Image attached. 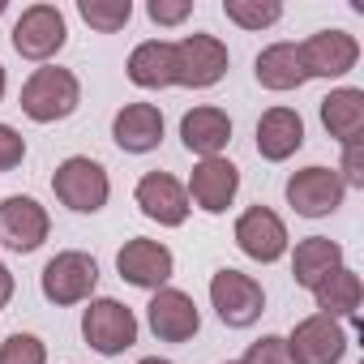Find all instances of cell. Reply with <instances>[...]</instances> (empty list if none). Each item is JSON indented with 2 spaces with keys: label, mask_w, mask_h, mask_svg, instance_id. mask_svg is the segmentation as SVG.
<instances>
[{
  "label": "cell",
  "mask_w": 364,
  "mask_h": 364,
  "mask_svg": "<svg viewBox=\"0 0 364 364\" xmlns=\"http://www.w3.org/2000/svg\"><path fill=\"white\" fill-rule=\"evenodd\" d=\"M146 14H150V22H159V26H180V22L193 14V0H150Z\"/></svg>",
  "instance_id": "f1b7e54d"
},
{
  "label": "cell",
  "mask_w": 364,
  "mask_h": 364,
  "mask_svg": "<svg viewBox=\"0 0 364 364\" xmlns=\"http://www.w3.org/2000/svg\"><path fill=\"white\" fill-rule=\"evenodd\" d=\"M52 232L48 210L35 198H5L0 202V245H9L14 253H35Z\"/></svg>",
  "instance_id": "9a60e30c"
},
{
  "label": "cell",
  "mask_w": 364,
  "mask_h": 364,
  "mask_svg": "<svg viewBox=\"0 0 364 364\" xmlns=\"http://www.w3.org/2000/svg\"><path fill=\"white\" fill-rule=\"evenodd\" d=\"M321 124L334 141H360L364 133V90L355 86H338L321 99Z\"/></svg>",
  "instance_id": "44dd1931"
},
{
  "label": "cell",
  "mask_w": 364,
  "mask_h": 364,
  "mask_svg": "<svg viewBox=\"0 0 364 364\" xmlns=\"http://www.w3.org/2000/svg\"><path fill=\"white\" fill-rule=\"evenodd\" d=\"M82 338L99 355H120L137 343V317L120 300H90V309L82 313Z\"/></svg>",
  "instance_id": "8992f818"
},
{
  "label": "cell",
  "mask_w": 364,
  "mask_h": 364,
  "mask_svg": "<svg viewBox=\"0 0 364 364\" xmlns=\"http://www.w3.org/2000/svg\"><path fill=\"white\" fill-rule=\"evenodd\" d=\"M116 270H120L124 283L146 287V291H159V287H167V279H171V270H176V257H171L167 245L137 236V240H129V245L116 253Z\"/></svg>",
  "instance_id": "5bb4252c"
},
{
  "label": "cell",
  "mask_w": 364,
  "mask_h": 364,
  "mask_svg": "<svg viewBox=\"0 0 364 364\" xmlns=\"http://www.w3.org/2000/svg\"><path fill=\"white\" fill-rule=\"evenodd\" d=\"M0 14H5V0H0Z\"/></svg>",
  "instance_id": "e575fe53"
},
{
  "label": "cell",
  "mask_w": 364,
  "mask_h": 364,
  "mask_svg": "<svg viewBox=\"0 0 364 364\" xmlns=\"http://www.w3.org/2000/svg\"><path fill=\"white\" fill-rule=\"evenodd\" d=\"M253 73H257V82H262L266 90H279V95H283V90H300V86L309 82L296 43H270V48H262L257 60H253Z\"/></svg>",
  "instance_id": "7402d4cb"
},
{
  "label": "cell",
  "mask_w": 364,
  "mask_h": 364,
  "mask_svg": "<svg viewBox=\"0 0 364 364\" xmlns=\"http://www.w3.org/2000/svg\"><path fill=\"white\" fill-rule=\"evenodd\" d=\"M236 245H240L245 257L270 266V262H279L287 253V228L270 206H249L236 219Z\"/></svg>",
  "instance_id": "4fadbf2b"
},
{
  "label": "cell",
  "mask_w": 364,
  "mask_h": 364,
  "mask_svg": "<svg viewBox=\"0 0 364 364\" xmlns=\"http://www.w3.org/2000/svg\"><path fill=\"white\" fill-rule=\"evenodd\" d=\"M0 364H48V347L35 334H9L0 343Z\"/></svg>",
  "instance_id": "4316f807"
},
{
  "label": "cell",
  "mask_w": 364,
  "mask_h": 364,
  "mask_svg": "<svg viewBox=\"0 0 364 364\" xmlns=\"http://www.w3.org/2000/svg\"><path fill=\"white\" fill-rule=\"evenodd\" d=\"M112 137L129 154H146L163 141V112L154 103H124L112 120Z\"/></svg>",
  "instance_id": "e0dca14e"
},
{
  "label": "cell",
  "mask_w": 364,
  "mask_h": 364,
  "mask_svg": "<svg viewBox=\"0 0 364 364\" xmlns=\"http://www.w3.org/2000/svg\"><path fill=\"white\" fill-rule=\"evenodd\" d=\"M338 180H343V189H364V154H360V141H347L343 146Z\"/></svg>",
  "instance_id": "4dcf8cb0"
},
{
  "label": "cell",
  "mask_w": 364,
  "mask_h": 364,
  "mask_svg": "<svg viewBox=\"0 0 364 364\" xmlns=\"http://www.w3.org/2000/svg\"><path fill=\"white\" fill-rule=\"evenodd\" d=\"M343 266V249L334 245V240H326V236H309V240H300L296 245V253H291V274H296V283L300 287H317L330 270H338Z\"/></svg>",
  "instance_id": "cb8c5ba5"
},
{
  "label": "cell",
  "mask_w": 364,
  "mask_h": 364,
  "mask_svg": "<svg viewBox=\"0 0 364 364\" xmlns=\"http://www.w3.org/2000/svg\"><path fill=\"white\" fill-rule=\"evenodd\" d=\"M223 14L240 31H266L283 18V5L279 0H223Z\"/></svg>",
  "instance_id": "484cf974"
},
{
  "label": "cell",
  "mask_w": 364,
  "mask_h": 364,
  "mask_svg": "<svg viewBox=\"0 0 364 364\" xmlns=\"http://www.w3.org/2000/svg\"><path fill=\"white\" fill-rule=\"evenodd\" d=\"M300 146H304V120H300V112H291V107H270V112H262V120H257V154H262V159L283 163V159H291Z\"/></svg>",
  "instance_id": "ac0fdd59"
},
{
  "label": "cell",
  "mask_w": 364,
  "mask_h": 364,
  "mask_svg": "<svg viewBox=\"0 0 364 364\" xmlns=\"http://www.w3.org/2000/svg\"><path fill=\"white\" fill-rule=\"evenodd\" d=\"M137 364H171V360H159V355H146V360H137Z\"/></svg>",
  "instance_id": "d6a6232c"
},
{
  "label": "cell",
  "mask_w": 364,
  "mask_h": 364,
  "mask_svg": "<svg viewBox=\"0 0 364 364\" xmlns=\"http://www.w3.org/2000/svg\"><path fill=\"white\" fill-rule=\"evenodd\" d=\"M82 103V86L73 77V69H60V65H43L26 77L22 86V112L35 120V124H56V120H69Z\"/></svg>",
  "instance_id": "6da1fadb"
},
{
  "label": "cell",
  "mask_w": 364,
  "mask_h": 364,
  "mask_svg": "<svg viewBox=\"0 0 364 364\" xmlns=\"http://www.w3.org/2000/svg\"><path fill=\"white\" fill-rule=\"evenodd\" d=\"M52 189H56L60 206H69V210H77V215H95V210L107 206L112 180H107L103 163H95V159H86V154H73V159H65V163L56 167Z\"/></svg>",
  "instance_id": "7a4b0ae2"
},
{
  "label": "cell",
  "mask_w": 364,
  "mask_h": 364,
  "mask_svg": "<svg viewBox=\"0 0 364 364\" xmlns=\"http://www.w3.org/2000/svg\"><path fill=\"white\" fill-rule=\"evenodd\" d=\"M176 52V86H189V90H206L215 82H223L228 73V43L215 35H185L180 43H171Z\"/></svg>",
  "instance_id": "5b68a950"
},
{
  "label": "cell",
  "mask_w": 364,
  "mask_h": 364,
  "mask_svg": "<svg viewBox=\"0 0 364 364\" xmlns=\"http://www.w3.org/2000/svg\"><path fill=\"white\" fill-rule=\"evenodd\" d=\"M133 198H137L141 215L154 219L159 228H180V223L189 219V193H185V185H180L176 176H167V171H146V176L137 180Z\"/></svg>",
  "instance_id": "7c38bea8"
},
{
  "label": "cell",
  "mask_w": 364,
  "mask_h": 364,
  "mask_svg": "<svg viewBox=\"0 0 364 364\" xmlns=\"http://www.w3.org/2000/svg\"><path fill=\"white\" fill-rule=\"evenodd\" d=\"M296 52H300L304 77H343V73H351L355 60H360V43H355V35H347V31H317V35H309Z\"/></svg>",
  "instance_id": "8fae6325"
},
{
  "label": "cell",
  "mask_w": 364,
  "mask_h": 364,
  "mask_svg": "<svg viewBox=\"0 0 364 364\" xmlns=\"http://www.w3.org/2000/svg\"><path fill=\"white\" fill-rule=\"evenodd\" d=\"M69 39V26H65V14L56 5H31L22 9V18L14 22V52L22 60H52Z\"/></svg>",
  "instance_id": "52a82bcc"
},
{
  "label": "cell",
  "mask_w": 364,
  "mask_h": 364,
  "mask_svg": "<svg viewBox=\"0 0 364 364\" xmlns=\"http://www.w3.org/2000/svg\"><path fill=\"white\" fill-rule=\"evenodd\" d=\"M240 364H296V360H291L283 334H262L257 343H249V351H245Z\"/></svg>",
  "instance_id": "83f0119b"
},
{
  "label": "cell",
  "mask_w": 364,
  "mask_h": 364,
  "mask_svg": "<svg viewBox=\"0 0 364 364\" xmlns=\"http://www.w3.org/2000/svg\"><path fill=\"white\" fill-rule=\"evenodd\" d=\"M210 304H215V313H219L223 326L245 330V326H253L266 313V291H262V283L253 274L223 266L210 279Z\"/></svg>",
  "instance_id": "3957f363"
},
{
  "label": "cell",
  "mask_w": 364,
  "mask_h": 364,
  "mask_svg": "<svg viewBox=\"0 0 364 364\" xmlns=\"http://www.w3.org/2000/svg\"><path fill=\"white\" fill-rule=\"evenodd\" d=\"M228 364H240V360H228Z\"/></svg>",
  "instance_id": "d590c367"
},
{
  "label": "cell",
  "mask_w": 364,
  "mask_h": 364,
  "mask_svg": "<svg viewBox=\"0 0 364 364\" xmlns=\"http://www.w3.org/2000/svg\"><path fill=\"white\" fill-rule=\"evenodd\" d=\"M287 351H291L296 364H338L347 355V330H343V321H334L326 313H313L291 330Z\"/></svg>",
  "instance_id": "30bf717a"
},
{
  "label": "cell",
  "mask_w": 364,
  "mask_h": 364,
  "mask_svg": "<svg viewBox=\"0 0 364 364\" xmlns=\"http://www.w3.org/2000/svg\"><path fill=\"white\" fill-rule=\"evenodd\" d=\"M0 99H5V65H0Z\"/></svg>",
  "instance_id": "836d02e7"
},
{
  "label": "cell",
  "mask_w": 364,
  "mask_h": 364,
  "mask_svg": "<svg viewBox=\"0 0 364 364\" xmlns=\"http://www.w3.org/2000/svg\"><path fill=\"white\" fill-rule=\"evenodd\" d=\"M146 321H150L154 338H163V343H189L202 330V313H198L193 296L180 287H159L146 304Z\"/></svg>",
  "instance_id": "9c48e42d"
},
{
  "label": "cell",
  "mask_w": 364,
  "mask_h": 364,
  "mask_svg": "<svg viewBox=\"0 0 364 364\" xmlns=\"http://www.w3.org/2000/svg\"><path fill=\"white\" fill-rule=\"evenodd\" d=\"M77 14H82V22H86L90 31L116 35L120 26H129L133 5H129V0H77Z\"/></svg>",
  "instance_id": "d4e9b609"
},
{
  "label": "cell",
  "mask_w": 364,
  "mask_h": 364,
  "mask_svg": "<svg viewBox=\"0 0 364 364\" xmlns=\"http://www.w3.org/2000/svg\"><path fill=\"white\" fill-rule=\"evenodd\" d=\"M343 180H338V171L334 167H304V171H296L291 180H287V206L296 210V215H304V219H326V215H334L338 206H343Z\"/></svg>",
  "instance_id": "ba28073f"
},
{
  "label": "cell",
  "mask_w": 364,
  "mask_h": 364,
  "mask_svg": "<svg viewBox=\"0 0 364 364\" xmlns=\"http://www.w3.org/2000/svg\"><path fill=\"white\" fill-rule=\"evenodd\" d=\"M9 300H14V270L0 266V309H5Z\"/></svg>",
  "instance_id": "1f68e13d"
},
{
  "label": "cell",
  "mask_w": 364,
  "mask_h": 364,
  "mask_svg": "<svg viewBox=\"0 0 364 364\" xmlns=\"http://www.w3.org/2000/svg\"><path fill=\"white\" fill-rule=\"evenodd\" d=\"M129 82L141 90H167L176 86V52L167 39H146L129 52Z\"/></svg>",
  "instance_id": "ffe728a7"
},
{
  "label": "cell",
  "mask_w": 364,
  "mask_h": 364,
  "mask_svg": "<svg viewBox=\"0 0 364 364\" xmlns=\"http://www.w3.org/2000/svg\"><path fill=\"white\" fill-rule=\"evenodd\" d=\"M26 159V137L14 124H0V171H14Z\"/></svg>",
  "instance_id": "f546056e"
},
{
  "label": "cell",
  "mask_w": 364,
  "mask_h": 364,
  "mask_svg": "<svg viewBox=\"0 0 364 364\" xmlns=\"http://www.w3.org/2000/svg\"><path fill=\"white\" fill-rule=\"evenodd\" d=\"M360 296H364V287H360V274H355V270H347V266L330 270V274H326V279L313 287L317 313H326V317H334V321H343V317H355V309H360Z\"/></svg>",
  "instance_id": "603a6c76"
},
{
  "label": "cell",
  "mask_w": 364,
  "mask_h": 364,
  "mask_svg": "<svg viewBox=\"0 0 364 364\" xmlns=\"http://www.w3.org/2000/svg\"><path fill=\"white\" fill-rule=\"evenodd\" d=\"M236 189H240V167H236L232 159L215 154V159H202V163L193 167L185 193H189L193 206H202L206 215H223V210L232 206Z\"/></svg>",
  "instance_id": "2e32d148"
},
{
  "label": "cell",
  "mask_w": 364,
  "mask_h": 364,
  "mask_svg": "<svg viewBox=\"0 0 364 364\" xmlns=\"http://www.w3.org/2000/svg\"><path fill=\"white\" fill-rule=\"evenodd\" d=\"M43 296L52 300V304H82V300H90L95 296V283H99V262L90 257V253H82V249H65V253H56L48 266H43Z\"/></svg>",
  "instance_id": "277c9868"
},
{
  "label": "cell",
  "mask_w": 364,
  "mask_h": 364,
  "mask_svg": "<svg viewBox=\"0 0 364 364\" xmlns=\"http://www.w3.org/2000/svg\"><path fill=\"white\" fill-rule=\"evenodd\" d=\"M180 141L202 159H215L232 141V116L223 107H210V103L193 107V112H185V120H180Z\"/></svg>",
  "instance_id": "d6986e66"
}]
</instances>
